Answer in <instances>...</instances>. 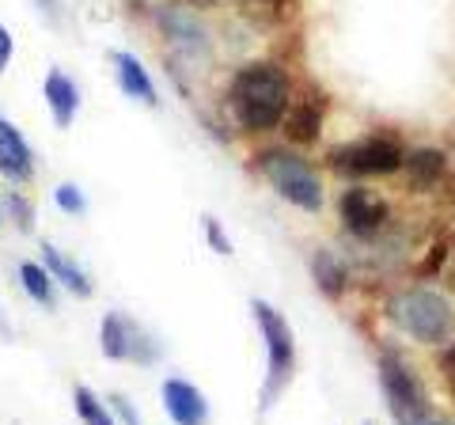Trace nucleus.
I'll return each instance as SVG.
<instances>
[{
  "label": "nucleus",
  "mask_w": 455,
  "mask_h": 425,
  "mask_svg": "<svg viewBox=\"0 0 455 425\" xmlns=\"http://www.w3.org/2000/svg\"><path fill=\"white\" fill-rule=\"evenodd\" d=\"M202 229H205V239H209L212 251H217V254H232V244H228V236H224V229H220L217 217H205Z\"/></svg>",
  "instance_id": "21"
},
{
  "label": "nucleus",
  "mask_w": 455,
  "mask_h": 425,
  "mask_svg": "<svg viewBox=\"0 0 455 425\" xmlns=\"http://www.w3.org/2000/svg\"><path fill=\"white\" fill-rule=\"evenodd\" d=\"M160 395H164L167 418L175 421V425H205V418H209V403H205V395L190 384V380L171 376Z\"/></svg>",
  "instance_id": "9"
},
{
  "label": "nucleus",
  "mask_w": 455,
  "mask_h": 425,
  "mask_svg": "<svg viewBox=\"0 0 455 425\" xmlns=\"http://www.w3.org/2000/svg\"><path fill=\"white\" fill-rule=\"evenodd\" d=\"M311 270H315V285L319 293H326L331 301H341V293L349 285V270L341 266L331 251H319L315 259H311Z\"/></svg>",
  "instance_id": "15"
},
{
  "label": "nucleus",
  "mask_w": 455,
  "mask_h": 425,
  "mask_svg": "<svg viewBox=\"0 0 455 425\" xmlns=\"http://www.w3.org/2000/svg\"><path fill=\"white\" fill-rule=\"evenodd\" d=\"M251 316H254V323H259V334L266 338V353H269L266 384H262V410H269L281 399V391L289 388V380L296 373V338H292L289 319L269 308L266 301H254Z\"/></svg>",
  "instance_id": "3"
},
{
  "label": "nucleus",
  "mask_w": 455,
  "mask_h": 425,
  "mask_svg": "<svg viewBox=\"0 0 455 425\" xmlns=\"http://www.w3.org/2000/svg\"><path fill=\"white\" fill-rule=\"evenodd\" d=\"M107 403L114 406V414H118L125 425H145V421H140V414H137V410H133V403L130 399H125V395L122 391H114V395H107Z\"/></svg>",
  "instance_id": "22"
},
{
  "label": "nucleus",
  "mask_w": 455,
  "mask_h": 425,
  "mask_svg": "<svg viewBox=\"0 0 455 425\" xmlns=\"http://www.w3.org/2000/svg\"><path fill=\"white\" fill-rule=\"evenodd\" d=\"M8 209H12V221H16L20 232H31V229H35V209H31V202H27L23 194L12 190V194H8Z\"/></svg>",
  "instance_id": "19"
},
{
  "label": "nucleus",
  "mask_w": 455,
  "mask_h": 425,
  "mask_svg": "<svg viewBox=\"0 0 455 425\" xmlns=\"http://www.w3.org/2000/svg\"><path fill=\"white\" fill-rule=\"evenodd\" d=\"M57 205H61L65 212H76V217H80V212L84 209H88V197H84L76 187H73V182H65V187H57Z\"/></svg>",
  "instance_id": "20"
},
{
  "label": "nucleus",
  "mask_w": 455,
  "mask_h": 425,
  "mask_svg": "<svg viewBox=\"0 0 455 425\" xmlns=\"http://www.w3.org/2000/svg\"><path fill=\"white\" fill-rule=\"evenodd\" d=\"M391 319L421 346H444L455 338V308L433 289H406L391 301Z\"/></svg>",
  "instance_id": "2"
},
{
  "label": "nucleus",
  "mask_w": 455,
  "mask_h": 425,
  "mask_svg": "<svg viewBox=\"0 0 455 425\" xmlns=\"http://www.w3.org/2000/svg\"><path fill=\"white\" fill-rule=\"evenodd\" d=\"M42 266L53 274L57 285H65L68 293H76V296H92V277L84 274V266L73 262L61 247H53V244H42Z\"/></svg>",
  "instance_id": "12"
},
{
  "label": "nucleus",
  "mask_w": 455,
  "mask_h": 425,
  "mask_svg": "<svg viewBox=\"0 0 455 425\" xmlns=\"http://www.w3.org/2000/svg\"><path fill=\"white\" fill-rule=\"evenodd\" d=\"M20 281H23V289H27V296H31L35 304H42V308H57L53 274L46 270V266H38V262H20Z\"/></svg>",
  "instance_id": "17"
},
{
  "label": "nucleus",
  "mask_w": 455,
  "mask_h": 425,
  "mask_svg": "<svg viewBox=\"0 0 455 425\" xmlns=\"http://www.w3.org/2000/svg\"><path fill=\"white\" fill-rule=\"evenodd\" d=\"M379 384H383V395H387V406L398 425H433L436 421L421 380L410 373L395 353H383L379 357Z\"/></svg>",
  "instance_id": "5"
},
{
  "label": "nucleus",
  "mask_w": 455,
  "mask_h": 425,
  "mask_svg": "<svg viewBox=\"0 0 455 425\" xmlns=\"http://www.w3.org/2000/svg\"><path fill=\"white\" fill-rule=\"evenodd\" d=\"M403 167H406V179L414 182L418 190H425V187H433V182L444 175L448 156H444V148H410L403 156Z\"/></svg>",
  "instance_id": "14"
},
{
  "label": "nucleus",
  "mask_w": 455,
  "mask_h": 425,
  "mask_svg": "<svg viewBox=\"0 0 455 425\" xmlns=\"http://www.w3.org/2000/svg\"><path fill=\"white\" fill-rule=\"evenodd\" d=\"M8 61H12V35L0 27V73L8 68Z\"/></svg>",
  "instance_id": "24"
},
{
  "label": "nucleus",
  "mask_w": 455,
  "mask_h": 425,
  "mask_svg": "<svg viewBox=\"0 0 455 425\" xmlns=\"http://www.w3.org/2000/svg\"><path fill=\"white\" fill-rule=\"evenodd\" d=\"M42 92H46V103H50V110H53V122L65 125L73 122V115H76V107H80V92H76V84L68 80L61 68H50L46 73V84H42Z\"/></svg>",
  "instance_id": "13"
},
{
  "label": "nucleus",
  "mask_w": 455,
  "mask_h": 425,
  "mask_svg": "<svg viewBox=\"0 0 455 425\" xmlns=\"http://www.w3.org/2000/svg\"><path fill=\"white\" fill-rule=\"evenodd\" d=\"M110 61H114V73H118V84H122V92H125V95H130V99H140V103H148V107L160 103L152 76L145 73V65H140L133 53L114 50V53H110Z\"/></svg>",
  "instance_id": "11"
},
{
  "label": "nucleus",
  "mask_w": 455,
  "mask_h": 425,
  "mask_svg": "<svg viewBox=\"0 0 455 425\" xmlns=\"http://www.w3.org/2000/svg\"><path fill=\"white\" fill-rule=\"evenodd\" d=\"M338 212H341V224L353 232V236H372L376 229H383V221H387V202L376 194H368L361 187H353L341 194L338 202Z\"/></svg>",
  "instance_id": "8"
},
{
  "label": "nucleus",
  "mask_w": 455,
  "mask_h": 425,
  "mask_svg": "<svg viewBox=\"0 0 455 425\" xmlns=\"http://www.w3.org/2000/svg\"><path fill=\"white\" fill-rule=\"evenodd\" d=\"M444 368H448V373H451V376H455V346H451V349H448V353H444Z\"/></svg>",
  "instance_id": "26"
},
{
  "label": "nucleus",
  "mask_w": 455,
  "mask_h": 425,
  "mask_svg": "<svg viewBox=\"0 0 455 425\" xmlns=\"http://www.w3.org/2000/svg\"><path fill=\"white\" fill-rule=\"evenodd\" d=\"M334 172L364 179V175H395L403 167V148L387 137H368L361 145H341L331 152Z\"/></svg>",
  "instance_id": "7"
},
{
  "label": "nucleus",
  "mask_w": 455,
  "mask_h": 425,
  "mask_svg": "<svg viewBox=\"0 0 455 425\" xmlns=\"http://www.w3.org/2000/svg\"><path fill=\"white\" fill-rule=\"evenodd\" d=\"M259 172L289 205H300L307 212L323 209V182L315 175V167L300 160V156H292L284 148H266L259 156Z\"/></svg>",
  "instance_id": "4"
},
{
  "label": "nucleus",
  "mask_w": 455,
  "mask_h": 425,
  "mask_svg": "<svg viewBox=\"0 0 455 425\" xmlns=\"http://www.w3.org/2000/svg\"><path fill=\"white\" fill-rule=\"evenodd\" d=\"M433 425H451V421H444V418H436V421H433Z\"/></svg>",
  "instance_id": "27"
},
{
  "label": "nucleus",
  "mask_w": 455,
  "mask_h": 425,
  "mask_svg": "<svg viewBox=\"0 0 455 425\" xmlns=\"http://www.w3.org/2000/svg\"><path fill=\"white\" fill-rule=\"evenodd\" d=\"M99 346H103L110 361H137V365L160 361V342L125 311H107L103 316V323H99Z\"/></svg>",
  "instance_id": "6"
},
{
  "label": "nucleus",
  "mask_w": 455,
  "mask_h": 425,
  "mask_svg": "<svg viewBox=\"0 0 455 425\" xmlns=\"http://www.w3.org/2000/svg\"><path fill=\"white\" fill-rule=\"evenodd\" d=\"M73 406H76V414H80V421H84V425H114L110 410H107L103 403H99L95 395H92L88 388H84V384L73 391Z\"/></svg>",
  "instance_id": "18"
},
{
  "label": "nucleus",
  "mask_w": 455,
  "mask_h": 425,
  "mask_svg": "<svg viewBox=\"0 0 455 425\" xmlns=\"http://www.w3.org/2000/svg\"><path fill=\"white\" fill-rule=\"evenodd\" d=\"M444 259H448V244H433V251L425 254V262L418 266V277H433L440 266H444Z\"/></svg>",
  "instance_id": "23"
},
{
  "label": "nucleus",
  "mask_w": 455,
  "mask_h": 425,
  "mask_svg": "<svg viewBox=\"0 0 455 425\" xmlns=\"http://www.w3.org/2000/svg\"><path fill=\"white\" fill-rule=\"evenodd\" d=\"M0 338H4V342H12V327H8V319H4V311H0Z\"/></svg>",
  "instance_id": "25"
},
{
  "label": "nucleus",
  "mask_w": 455,
  "mask_h": 425,
  "mask_svg": "<svg viewBox=\"0 0 455 425\" xmlns=\"http://www.w3.org/2000/svg\"><path fill=\"white\" fill-rule=\"evenodd\" d=\"M31 172H35L31 145H27V137L16 130V125L0 115V175L8 182H27Z\"/></svg>",
  "instance_id": "10"
},
{
  "label": "nucleus",
  "mask_w": 455,
  "mask_h": 425,
  "mask_svg": "<svg viewBox=\"0 0 455 425\" xmlns=\"http://www.w3.org/2000/svg\"><path fill=\"white\" fill-rule=\"evenodd\" d=\"M319 130H323V110L315 103H300L289 110V122H284V133L296 145H311V140H319Z\"/></svg>",
  "instance_id": "16"
},
{
  "label": "nucleus",
  "mask_w": 455,
  "mask_h": 425,
  "mask_svg": "<svg viewBox=\"0 0 455 425\" xmlns=\"http://www.w3.org/2000/svg\"><path fill=\"white\" fill-rule=\"evenodd\" d=\"M232 110L243 130L266 133L284 122L289 110V73L269 61H254L239 68L232 80Z\"/></svg>",
  "instance_id": "1"
}]
</instances>
